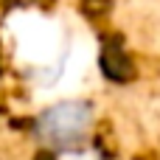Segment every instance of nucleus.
Instances as JSON below:
<instances>
[{"label":"nucleus","instance_id":"obj_1","mask_svg":"<svg viewBox=\"0 0 160 160\" xmlns=\"http://www.w3.org/2000/svg\"><path fill=\"white\" fill-rule=\"evenodd\" d=\"M96 124V110L90 101L82 98H68V101H56L51 107H45L37 115L34 132L37 138L48 146V149H76L87 141V135L93 132Z\"/></svg>","mask_w":160,"mask_h":160}]
</instances>
